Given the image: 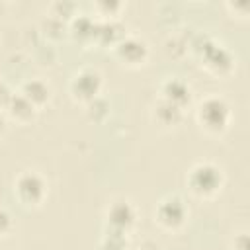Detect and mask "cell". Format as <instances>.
I'll return each mask as SVG.
<instances>
[{
  "instance_id": "15",
  "label": "cell",
  "mask_w": 250,
  "mask_h": 250,
  "mask_svg": "<svg viewBox=\"0 0 250 250\" xmlns=\"http://www.w3.org/2000/svg\"><path fill=\"white\" fill-rule=\"evenodd\" d=\"M107 115H109V104H107L102 96L96 98L94 102L86 104V117H88L90 121H94V123H102Z\"/></svg>"
},
{
  "instance_id": "10",
  "label": "cell",
  "mask_w": 250,
  "mask_h": 250,
  "mask_svg": "<svg viewBox=\"0 0 250 250\" xmlns=\"http://www.w3.org/2000/svg\"><path fill=\"white\" fill-rule=\"evenodd\" d=\"M184 113H186L184 109H180V107H176V105H172V104H168V102L158 98V102L152 105L150 117L162 129H176L184 121Z\"/></svg>"
},
{
  "instance_id": "6",
  "label": "cell",
  "mask_w": 250,
  "mask_h": 250,
  "mask_svg": "<svg viewBox=\"0 0 250 250\" xmlns=\"http://www.w3.org/2000/svg\"><path fill=\"white\" fill-rule=\"evenodd\" d=\"M137 225V209L129 199H113L104 213L105 232L129 236Z\"/></svg>"
},
{
  "instance_id": "5",
  "label": "cell",
  "mask_w": 250,
  "mask_h": 250,
  "mask_svg": "<svg viewBox=\"0 0 250 250\" xmlns=\"http://www.w3.org/2000/svg\"><path fill=\"white\" fill-rule=\"evenodd\" d=\"M152 217H154V223L162 230L178 232L188 223L189 211H188V207H186V203H184L182 197H178V195H164L154 205Z\"/></svg>"
},
{
  "instance_id": "18",
  "label": "cell",
  "mask_w": 250,
  "mask_h": 250,
  "mask_svg": "<svg viewBox=\"0 0 250 250\" xmlns=\"http://www.w3.org/2000/svg\"><path fill=\"white\" fill-rule=\"evenodd\" d=\"M12 230H14V219H12V215L4 207H0V238H6L8 234H12Z\"/></svg>"
},
{
  "instance_id": "2",
  "label": "cell",
  "mask_w": 250,
  "mask_h": 250,
  "mask_svg": "<svg viewBox=\"0 0 250 250\" xmlns=\"http://www.w3.org/2000/svg\"><path fill=\"white\" fill-rule=\"evenodd\" d=\"M186 186L197 199H213L225 186V172L215 162H197L189 168Z\"/></svg>"
},
{
  "instance_id": "19",
  "label": "cell",
  "mask_w": 250,
  "mask_h": 250,
  "mask_svg": "<svg viewBox=\"0 0 250 250\" xmlns=\"http://www.w3.org/2000/svg\"><path fill=\"white\" fill-rule=\"evenodd\" d=\"M232 248H234V250H250L248 234H246V232L236 234V236H234V240H232Z\"/></svg>"
},
{
  "instance_id": "13",
  "label": "cell",
  "mask_w": 250,
  "mask_h": 250,
  "mask_svg": "<svg viewBox=\"0 0 250 250\" xmlns=\"http://www.w3.org/2000/svg\"><path fill=\"white\" fill-rule=\"evenodd\" d=\"M70 29L74 35H78L80 39H94V29H96V21L86 16V14H76V18L70 21Z\"/></svg>"
},
{
  "instance_id": "7",
  "label": "cell",
  "mask_w": 250,
  "mask_h": 250,
  "mask_svg": "<svg viewBox=\"0 0 250 250\" xmlns=\"http://www.w3.org/2000/svg\"><path fill=\"white\" fill-rule=\"evenodd\" d=\"M102 88H104V76L100 74V70L90 68V66L80 68L68 84L70 98L76 104H84V105L94 102L96 98H100Z\"/></svg>"
},
{
  "instance_id": "22",
  "label": "cell",
  "mask_w": 250,
  "mask_h": 250,
  "mask_svg": "<svg viewBox=\"0 0 250 250\" xmlns=\"http://www.w3.org/2000/svg\"><path fill=\"white\" fill-rule=\"evenodd\" d=\"M0 82H2V80H0Z\"/></svg>"
},
{
  "instance_id": "14",
  "label": "cell",
  "mask_w": 250,
  "mask_h": 250,
  "mask_svg": "<svg viewBox=\"0 0 250 250\" xmlns=\"http://www.w3.org/2000/svg\"><path fill=\"white\" fill-rule=\"evenodd\" d=\"M92 8L104 21H113V18H117V14L123 10V4L117 0H100L94 2Z\"/></svg>"
},
{
  "instance_id": "9",
  "label": "cell",
  "mask_w": 250,
  "mask_h": 250,
  "mask_svg": "<svg viewBox=\"0 0 250 250\" xmlns=\"http://www.w3.org/2000/svg\"><path fill=\"white\" fill-rule=\"evenodd\" d=\"M160 100L186 111V107L191 104V88L180 78H166L160 84Z\"/></svg>"
},
{
  "instance_id": "3",
  "label": "cell",
  "mask_w": 250,
  "mask_h": 250,
  "mask_svg": "<svg viewBox=\"0 0 250 250\" xmlns=\"http://www.w3.org/2000/svg\"><path fill=\"white\" fill-rule=\"evenodd\" d=\"M195 51H197L201 66L209 74H213L217 78H223V76H229L234 70L236 61L225 45H221V43H217L209 37H203V43L199 47H195Z\"/></svg>"
},
{
  "instance_id": "17",
  "label": "cell",
  "mask_w": 250,
  "mask_h": 250,
  "mask_svg": "<svg viewBox=\"0 0 250 250\" xmlns=\"http://www.w3.org/2000/svg\"><path fill=\"white\" fill-rule=\"evenodd\" d=\"M98 250H127V236L113 234V232H104Z\"/></svg>"
},
{
  "instance_id": "12",
  "label": "cell",
  "mask_w": 250,
  "mask_h": 250,
  "mask_svg": "<svg viewBox=\"0 0 250 250\" xmlns=\"http://www.w3.org/2000/svg\"><path fill=\"white\" fill-rule=\"evenodd\" d=\"M37 111H39V109L33 107L20 92H18V94H12V98H10V102H8L6 109H4V113H6L12 121H16V123H20V125H29V123L35 119Z\"/></svg>"
},
{
  "instance_id": "20",
  "label": "cell",
  "mask_w": 250,
  "mask_h": 250,
  "mask_svg": "<svg viewBox=\"0 0 250 250\" xmlns=\"http://www.w3.org/2000/svg\"><path fill=\"white\" fill-rule=\"evenodd\" d=\"M137 250H160V246L156 242H152V240H145V242H141L137 246Z\"/></svg>"
},
{
  "instance_id": "16",
  "label": "cell",
  "mask_w": 250,
  "mask_h": 250,
  "mask_svg": "<svg viewBox=\"0 0 250 250\" xmlns=\"http://www.w3.org/2000/svg\"><path fill=\"white\" fill-rule=\"evenodd\" d=\"M51 18L59 21H72L76 18V4L74 2H55L51 4Z\"/></svg>"
},
{
  "instance_id": "8",
  "label": "cell",
  "mask_w": 250,
  "mask_h": 250,
  "mask_svg": "<svg viewBox=\"0 0 250 250\" xmlns=\"http://www.w3.org/2000/svg\"><path fill=\"white\" fill-rule=\"evenodd\" d=\"M113 55L121 64L137 68L148 61V45L139 37H123L113 45Z\"/></svg>"
},
{
  "instance_id": "4",
  "label": "cell",
  "mask_w": 250,
  "mask_h": 250,
  "mask_svg": "<svg viewBox=\"0 0 250 250\" xmlns=\"http://www.w3.org/2000/svg\"><path fill=\"white\" fill-rule=\"evenodd\" d=\"M47 193H49V184L35 170H23L14 180V195L27 209L41 207L43 201L47 199Z\"/></svg>"
},
{
  "instance_id": "11",
  "label": "cell",
  "mask_w": 250,
  "mask_h": 250,
  "mask_svg": "<svg viewBox=\"0 0 250 250\" xmlns=\"http://www.w3.org/2000/svg\"><path fill=\"white\" fill-rule=\"evenodd\" d=\"M20 94L37 109L45 107L51 100V86L41 78H29L21 84Z\"/></svg>"
},
{
  "instance_id": "21",
  "label": "cell",
  "mask_w": 250,
  "mask_h": 250,
  "mask_svg": "<svg viewBox=\"0 0 250 250\" xmlns=\"http://www.w3.org/2000/svg\"><path fill=\"white\" fill-rule=\"evenodd\" d=\"M6 129V113L0 109V133Z\"/></svg>"
},
{
  "instance_id": "1",
  "label": "cell",
  "mask_w": 250,
  "mask_h": 250,
  "mask_svg": "<svg viewBox=\"0 0 250 250\" xmlns=\"http://www.w3.org/2000/svg\"><path fill=\"white\" fill-rule=\"evenodd\" d=\"M230 119L232 111L229 102L217 94L205 96L195 107V121L207 135H223L230 125Z\"/></svg>"
}]
</instances>
